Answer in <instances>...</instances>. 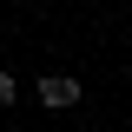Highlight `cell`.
<instances>
[{
    "label": "cell",
    "instance_id": "cell-1",
    "mask_svg": "<svg viewBox=\"0 0 132 132\" xmlns=\"http://www.w3.org/2000/svg\"><path fill=\"white\" fill-rule=\"evenodd\" d=\"M40 106H53V112H66V106H79V79H66V73L40 79Z\"/></svg>",
    "mask_w": 132,
    "mask_h": 132
},
{
    "label": "cell",
    "instance_id": "cell-2",
    "mask_svg": "<svg viewBox=\"0 0 132 132\" xmlns=\"http://www.w3.org/2000/svg\"><path fill=\"white\" fill-rule=\"evenodd\" d=\"M0 106H13V79H7V73H0Z\"/></svg>",
    "mask_w": 132,
    "mask_h": 132
}]
</instances>
